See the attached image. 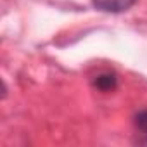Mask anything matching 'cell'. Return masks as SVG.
I'll list each match as a JSON object with an SVG mask.
<instances>
[{"label": "cell", "mask_w": 147, "mask_h": 147, "mask_svg": "<svg viewBox=\"0 0 147 147\" xmlns=\"http://www.w3.org/2000/svg\"><path fill=\"white\" fill-rule=\"evenodd\" d=\"M92 4L95 9H99L102 12L118 14V12H125V11L131 9L137 4V0H92Z\"/></svg>", "instance_id": "6da1fadb"}, {"label": "cell", "mask_w": 147, "mask_h": 147, "mask_svg": "<svg viewBox=\"0 0 147 147\" xmlns=\"http://www.w3.org/2000/svg\"><path fill=\"white\" fill-rule=\"evenodd\" d=\"M94 87L100 92H113L118 87V76L111 71H104L94 78Z\"/></svg>", "instance_id": "7a4b0ae2"}, {"label": "cell", "mask_w": 147, "mask_h": 147, "mask_svg": "<svg viewBox=\"0 0 147 147\" xmlns=\"http://www.w3.org/2000/svg\"><path fill=\"white\" fill-rule=\"evenodd\" d=\"M133 123H135V128H137V131H140L142 135H145L147 137V109H144V111H138L137 114H135V119H133ZM147 144V142H145Z\"/></svg>", "instance_id": "3957f363"}]
</instances>
